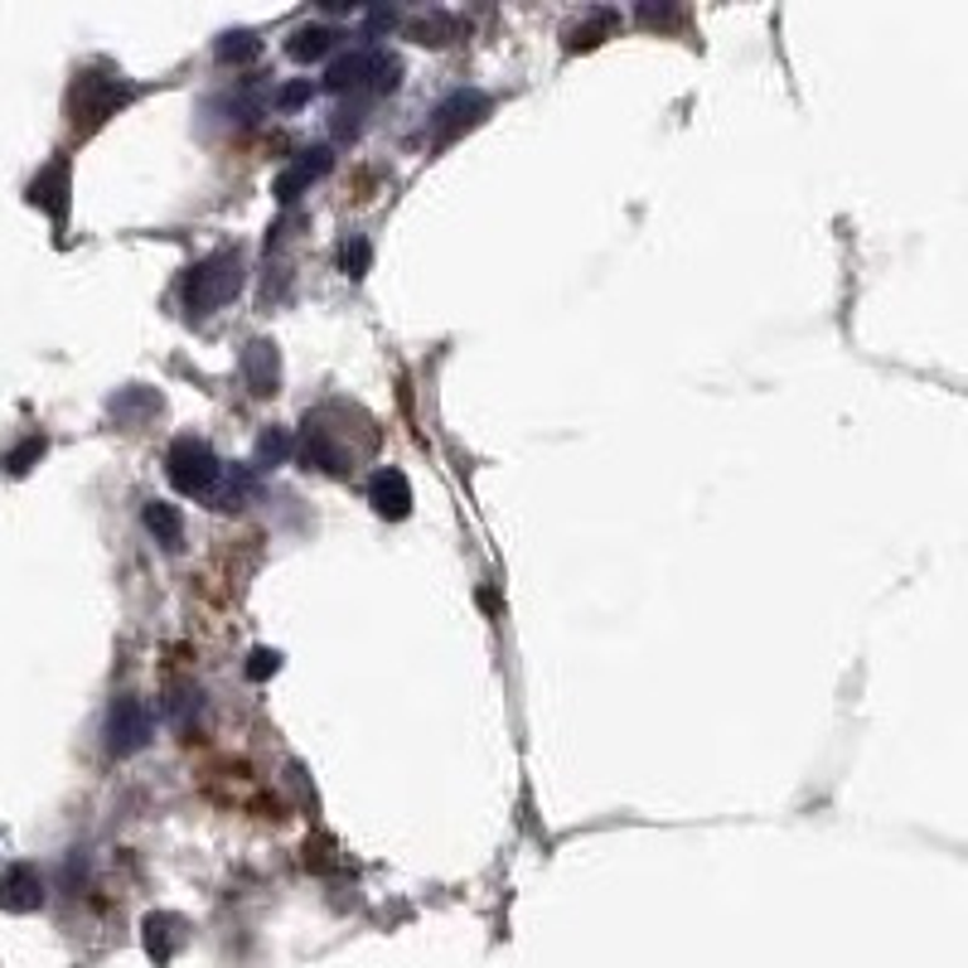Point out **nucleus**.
Masks as SVG:
<instances>
[{
  "mask_svg": "<svg viewBox=\"0 0 968 968\" xmlns=\"http://www.w3.org/2000/svg\"><path fill=\"white\" fill-rule=\"evenodd\" d=\"M170 480H175L180 494H214L218 499V485H224V465L214 460V450L204 446V441H175L170 446Z\"/></svg>",
  "mask_w": 968,
  "mask_h": 968,
  "instance_id": "nucleus-1",
  "label": "nucleus"
},
{
  "mask_svg": "<svg viewBox=\"0 0 968 968\" xmlns=\"http://www.w3.org/2000/svg\"><path fill=\"white\" fill-rule=\"evenodd\" d=\"M238 286H242V257L238 252H218V257H208V262L194 267L189 305L194 311H214V305H224Z\"/></svg>",
  "mask_w": 968,
  "mask_h": 968,
  "instance_id": "nucleus-2",
  "label": "nucleus"
},
{
  "mask_svg": "<svg viewBox=\"0 0 968 968\" xmlns=\"http://www.w3.org/2000/svg\"><path fill=\"white\" fill-rule=\"evenodd\" d=\"M145 741H151V713H145L137 697H121L112 707V717H107V746L117 755H127V751H141Z\"/></svg>",
  "mask_w": 968,
  "mask_h": 968,
  "instance_id": "nucleus-3",
  "label": "nucleus"
},
{
  "mask_svg": "<svg viewBox=\"0 0 968 968\" xmlns=\"http://www.w3.org/2000/svg\"><path fill=\"white\" fill-rule=\"evenodd\" d=\"M489 112V102L480 93H456L450 102L436 107V121H432V141H456L465 127H475Z\"/></svg>",
  "mask_w": 968,
  "mask_h": 968,
  "instance_id": "nucleus-4",
  "label": "nucleus"
},
{
  "mask_svg": "<svg viewBox=\"0 0 968 968\" xmlns=\"http://www.w3.org/2000/svg\"><path fill=\"white\" fill-rule=\"evenodd\" d=\"M40 901H44V881L34 867H10V872L0 877V905H6V911H34Z\"/></svg>",
  "mask_w": 968,
  "mask_h": 968,
  "instance_id": "nucleus-5",
  "label": "nucleus"
},
{
  "mask_svg": "<svg viewBox=\"0 0 968 968\" xmlns=\"http://www.w3.org/2000/svg\"><path fill=\"white\" fill-rule=\"evenodd\" d=\"M369 499H373V509L383 513V519H402V513L412 509V489L398 470H378L369 480Z\"/></svg>",
  "mask_w": 968,
  "mask_h": 968,
  "instance_id": "nucleus-6",
  "label": "nucleus"
},
{
  "mask_svg": "<svg viewBox=\"0 0 968 968\" xmlns=\"http://www.w3.org/2000/svg\"><path fill=\"white\" fill-rule=\"evenodd\" d=\"M325 170H329V151H305V161L276 180V194H281V199H296V194L311 185L315 175H325Z\"/></svg>",
  "mask_w": 968,
  "mask_h": 968,
  "instance_id": "nucleus-7",
  "label": "nucleus"
},
{
  "mask_svg": "<svg viewBox=\"0 0 968 968\" xmlns=\"http://www.w3.org/2000/svg\"><path fill=\"white\" fill-rule=\"evenodd\" d=\"M242 369H248V378H252V392H272V383H276V359H272V345H252L248 349V359H242Z\"/></svg>",
  "mask_w": 968,
  "mask_h": 968,
  "instance_id": "nucleus-8",
  "label": "nucleus"
},
{
  "mask_svg": "<svg viewBox=\"0 0 968 968\" xmlns=\"http://www.w3.org/2000/svg\"><path fill=\"white\" fill-rule=\"evenodd\" d=\"M329 44H335V30H320V24H311V30H301L296 40L286 44V54H291V58H320Z\"/></svg>",
  "mask_w": 968,
  "mask_h": 968,
  "instance_id": "nucleus-9",
  "label": "nucleus"
},
{
  "mask_svg": "<svg viewBox=\"0 0 968 968\" xmlns=\"http://www.w3.org/2000/svg\"><path fill=\"white\" fill-rule=\"evenodd\" d=\"M145 523H151L155 537H161L165 547H180V537H185V533H180V513L165 509V504H151V509H145Z\"/></svg>",
  "mask_w": 968,
  "mask_h": 968,
  "instance_id": "nucleus-10",
  "label": "nucleus"
},
{
  "mask_svg": "<svg viewBox=\"0 0 968 968\" xmlns=\"http://www.w3.org/2000/svg\"><path fill=\"white\" fill-rule=\"evenodd\" d=\"M286 450H291L286 436H281V432H267V436H262V450H257V465H272L276 456H286Z\"/></svg>",
  "mask_w": 968,
  "mask_h": 968,
  "instance_id": "nucleus-11",
  "label": "nucleus"
},
{
  "mask_svg": "<svg viewBox=\"0 0 968 968\" xmlns=\"http://www.w3.org/2000/svg\"><path fill=\"white\" fill-rule=\"evenodd\" d=\"M238 40H248V34H238ZM218 54H224V58H232V54H238V44H224V48H218ZM242 54H257V40H248V44H242Z\"/></svg>",
  "mask_w": 968,
  "mask_h": 968,
  "instance_id": "nucleus-12",
  "label": "nucleus"
}]
</instances>
